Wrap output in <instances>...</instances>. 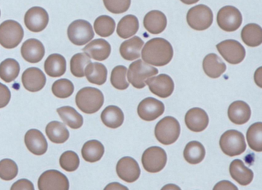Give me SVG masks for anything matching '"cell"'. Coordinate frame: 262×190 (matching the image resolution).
<instances>
[{
  "mask_svg": "<svg viewBox=\"0 0 262 190\" xmlns=\"http://www.w3.org/2000/svg\"><path fill=\"white\" fill-rule=\"evenodd\" d=\"M142 61L152 66L162 67L171 61L172 46L165 38H154L145 43L142 51Z\"/></svg>",
  "mask_w": 262,
  "mask_h": 190,
  "instance_id": "obj_1",
  "label": "cell"
},
{
  "mask_svg": "<svg viewBox=\"0 0 262 190\" xmlns=\"http://www.w3.org/2000/svg\"><path fill=\"white\" fill-rule=\"evenodd\" d=\"M76 104L81 111L93 114L99 111L103 105V93L96 87H83L76 94Z\"/></svg>",
  "mask_w": 262,
  "mask_h": 190,
  "instance_id": "obj_2",
  "label": "cell"
},
{
  "mask_svg": "<svg viewBox=\"0 0 262 190\" xmlns=\"http://www.w3.org/2000/svg\"><path fill=\"white\" fill-rule=\"evenodd\" d=\"M158 73L159 70L156 67L140 59L133 61L127 72L128 81L137 89L144 88L147 85L146 81Z\"/></svg>",
  "mask_w": 262,
  "mask_h": 190,
  "instance_id": "obj_3",
  "label": "cell"
},
{
  "mask_svg": "<svg viewBox=\"0 0 262 190\" xmlns=\"http://www.w3.org/2000/svg\"><path fill=\"white\" fill-rule=\"evenodd\" d=\"M181 127L178 120L173 116H165L156 124L155 136L159 142L164 145H171L179 139Z\"/></svg>",
  "mask_w": 262,
  "mask_h": 190,
  "instance_id": "obj_4",
  "label": "cell"
},
{
  "mask_svg": "<svg viewBox=\"0 0 262 190\" xmlns=\"http://www.w3.org/2000/svg\"><path fill=\"white\" fill-rule=\"evenodd\" d=\"M24 37V29L18 21L10 19L0 24V44L5 49L17 47Z\"/></svg>",
  "mask_w": 262,
  "mask_h": 190,
  "instance_id": "obj_5",
  "label": "cell"
},
{
  "mask_svg": "<svg viewBox=\"0 0 262 190\" xmlns=\"http://www.w3.org/2000/svg\"><path fill=\"white\" fill-rule=\"evenodd\" d=\"M219 145L222 152L228 156L242 154L247 147L243 133L236 130L225 131L221 136Z\"/></svg>",
  "mask_w": 262,
  "mask_h": 190,
  "instance_id": "obj_6",
  "label": "cell"
},
{
  "mask_svg": "<svg viewBox=\"0 0 262 190\" xmlns=\"http://www.w3.org/2000/svg\"><path fill=\"white\" fill-rule=\"evenodd\" d=\"M69 39L75 45L82 46L91 41L95 36L93 26L86 20L73 21L67 29Z\"/></svg>",
  "mask_w": 262,
  "mask_h": 190,
  "instance_id": "obj_7",
  "label": "cell"
},
{
  "mask_svg": "<svg viewBox=\"0 0 262 190\" xmlns=\"http://www.w3.org/2000/svg\"><path fill=\"white\" fill-rule=\"evenodd\" d=\"M213 17L212 11L208 6L197 5L188 10L187 22L194 30H206L212 25Z\"/></svg>",
  "mask_w": 262,
  "mask_h": 190,
  "instance_id": "obj_8",
  "label": "cell"
},
{
  "mask_svg": "<svg viewBox=\"0 0 262 190\" xmlns=\"http://www.w3.org/2000/svg\"><path fill=\"white\" fill-rule=\"evenodd\" d=\"M142 163L148 173H159L166 165V152L159 147H149L142 154Z\"/></svg>",
  "mask_w": 262,
  "mask_h": 190,
  "instance_id": "obj_9",
  "label": "cell"
},
{
  "mask_svg": "<svg viewBox=\"0 0 262 190\" xmlns=\"http://www.w3.org/2000/svg\"><path fill=\"white\" fill-rule=\"evenodd\" d=\"M39 190H69L70 182L66 175L59 170L44 172L38 179Z\"/></svg>",
  "mask_w": 262,
  "mask_h": 190,
  "instance_id": "obj_10",
  "label": "cell"
},
{
  "mask_svg": "<svg viewBox=\"0 0 262 190\" xmlns=\"http://www.w3.org/2000/svg\"><path fill=\"white\" fill-rule=\"evenodd\" d=\"M217 22L222 30L228 32H234L242 26V13L234 6H224L217 12Z\"/></svg>",
  "mask_w": 262,
  "mask_h": 190,
  "instance_id": "obj_11",
  "label": "cell"
},
{
  "mask_svg": "<svg viewBox=\"0 0 262 190\" xmlns=\"http://www.w3.org/2000/svg\"><path fill=\"white\" fill-rule=\"evenodd\" d=\"M216 48L224 59L231 64H240L246 55L245 48L236 40H225L219 43Z\"/></svg>",
  "mask_w": 262,
  "mask_h": 190,
  "instance_id": "obj_12",
  "label": "cell"
},
{
  "mask_svg": "<svg viewBox=\"0 0 262 190\" xmlns=\"http://www.w3.org/2000/svg\"><path fill=\"white\" fill-rule=\"evenodd\" d=\"M50 21L48 12L44 8L34 6L30 8L24 16L26 27L33 32H40L48 26Z\"/></svg>",
  "mask_w": 262,
  "mask_h": 190,
  "instance_id": "obj_13",
  "label": "cell"
},
{
  "mask_svg": "<svg viewBox=\"0 0 262 190\" xmlns=\"http://www.w3.org/2000/svg\"><path fill=\"white\" fill-rule=\"evenodd\" d=\"M138 114L145 121H153L162 116L165 112L163 103L154 98H146L139 103Z\"/></svg>",
  "mask_w": 262,
  "mask_h": 190,
  "instance_id": "obj_14",
  "label": "cell"
},
{
  "mask_svg": "<svg viewBox=\"0 0 262 190\" xmlns=\"http://www.w3.org/2000/svg\"><path fill=\"white\" fill-rule=\"evenodd\" d=\"M146 84L149 87L150 91L159 98H168L174 91V81L169 75L165 74L151 77L146 81Z\"/></svg>",
  "mask_w": 262,
  "mask_h": 190,
  "instance_id": "obj_15",
  "label": "cell"
},
{
  "mask_svg": "<svg viewBox=\"0 0 262 190\" xmlns=\"http://www.w3.org/2000/svg\"><path fill=\"white\" fill-rule=\"evenodd\" d=\"M116 173L122 180L133 183L139 179L140 167L136 159L130 156L121 158L116 165Z\"/></svg>",
  "mask_w": 262,
  "mask_h": 190,
  "instance_id": "obj_16",
  "label": "cell"
},
{
  "mask_svg": "<svg viewBox=\"0 0 262 190\" xmlns=\"http://www.w3.org/2000/svg\"><path fill=\"white\" fill-rule=\"evenodd\" d=\"M22 82L29 91L38 92L45 87L47 78L42 70L38 67H29L23 73Z\"/></svg>",
  "mask_w": 262,
  "mask_h": 190,
  "instance_id": "obj_17",
  "label": "cell"
},
{
  "mask_svg": "<svg viewBox=\"0 0 262 190\" xmlns=\"http://www.w3.org/2000/svg\"><path fill=\"white\" fill-rule=\"evenodd\" d=\"M185 122L188 130L199 133L207 128L209 124V117L203 109L194 107L187 112Z\"/></svg>",
  "mask_w": 262,
  "mask_h": 190,
  "instance_id": "obj_18",
  "label": "cell"
},
{
  "mask_svg": "<svg viewBox=\"0 0 262 190\" xmlns=\"http://www.w3.org/2000/svg\"><path fill=\"white\" fill-rule=\"evenodd\" d=\"M46 50L42 41L36 38H30L23 44L21 55L30 63L36 64L42 61L45 56Z\"/></svg>",
  "mask_w": 262,
  "mask_h": 190,
  "instance_id": "obj_19",
  "label": "cell"
},
{
  "mask_svg": "<svg viewBox=\"0 0 262 190\" xmlns=\"http://www.w3.org/2000/svg\"><path fill=\"white\" fill-rule=\"evenodd\" d=\"M25 144L33 154L41 156L48 150V142L40 130L31 129L26 133Z\"/></svg>",
  "mask_w": 262,
  "mask_h": 190,
  "instance_id": "obj_20",
  "label": "cell"
},
{
  "mask_svg": "<svg viewBox=\"0 0 262 190\" xmlns=\"http://www.w3.org/2000/svg\"><path fill=\"white\" fill-rule=\"evenodd\" d=\"M84 53L90 58L96 61H105L111 54V44L102 38L93 40L90 41L85 48L82 49Z\"/></svg>",
  "mask_w": 262,
  "mask_h": 190,
  "instance_id": "obj_21",
  "label": "cell"
},
{
  "mask_svg": "<svg viewBox=\"0 0 262 190\" xmlns=\"http://www.w3.org/2000/svg\"><path fill=\"white\" fill-rule=\"evenodd\" d=\"M251 115L250 106L245 101H234L228 107V118L233 124L237 125L246 124L251 118Z\"/></svg>",
  "mask_w": 262,
  "mask_h": 190,
  "instance_id": "obj_22",
  "label": "cell"
},
{
  "mask_svg": "<svg viewBox=\"0 0 262 190\" xmlns=\"http://www.w3.org/2000/svg\"><path fill=\"white\" fill-rule=\"evenodd\" d=\"M143 23L144 27L149 33L158 35L166 29L167 18L161 11H150L144 17Z\"/></svg>",
  "mask_w": 262,
  "mask_h": 190,
  "instance_id": "obj_23",
  "label": "cell"
},
{
  "mask_svg": "<svg viewBox=\"0 0 262 190\" xmlns=\"http://www.w3.org/2000/svg\"><path fill=\"white\" fill-rule=\"evenodd\" d=\"M230 175L234 180L242 185H248L252 182L254 173L241 159H234L230 164Z\"/></svg>",
  "mask_w": 262,
  "mask_h": 190,
  "instance_id": "obj_24",
  "label": "cell"
},
{
  "mask_svg": "<svg viewBox=\"0 0 262 190\" xmlns=\"http://www.w3.org/2000/svg\"><path fill=\"white\" fill-rule=\"evenodd\" d=\"M203 70L207 76L211 78H219L226 70V64L216 54L207 55L202 63Z\"/></svg>",
  "mask_w": 262,
  "mask_h": 190,
  "instance_id": "obj_25",
  "label": "cell"
},
{
  "mask_svg": "<svg viewBox=\"0 0 262 190\" xmlns=\"http://www.w3.org/2000/svg\"><path fill=\"white\" fill-rule=\"evenodd\" d=\"M46 73L52 78H59L67 72V60L60 54H52L44 63Z\"/></svg>",
  "mask_w": 262,
  "mask_h": 190,
  "instance_id": "obj_26",
  "label": "cell"
},
{
  "mask_svg": "<svg viewBox=\"0 0 262 190\" xmlns=\"http://www.w3.org/2000/svg\"><path fill=\"white\" fill-rule=\"evenodd\" d=\"M144 46V41L139 37L133 36L130 39L123 41L119 52L121 56L126 61L138 59L141 55V50Z\"/></svg>",
  "mask_w": 262,
  "mask_h": 190,
  "instance_id": "obj_27",
  "label": "cell"
},
{
  "mask_svg": "<svg viewBox=\"0 0 262 190\" xmlns=\"http://www.w3.org/2000/svg\"><path fill=\"white\" fill-rule=\"evenodd\" d=\"M124 119L125 116L123 111L117 106H108L101 113L102 123L108 128H119L123 124Z\"/></svg>",
  "mask_w": 262,
  "mask_h": 190,
  "instance_id": "obj_28",
  "label": "cell"
},
{
  "mask_svg": "<svg viewBox=\"0 0 262 190\" xmlns=\"http://www.w3.org/2000/svg\"><path fill=\"white\" fill-rule=\"evenodd\" d=\"M108 70L103 64L91 62L85 67V76L90 83L102 85L106 82Z\"/></svg>",
  "mask_w": 262,
  "mask_h": 190,
  "instance_id": "obj_29",
  "label": "cell"
},
{
  "mask_svg": "<svg viewBox=\"0 0 262 190\" xmlns=\"http://www.w3.org/2000/svg\"><path fill=\"white\" fill-rule=\"evenodd\" d=\"M46 133L51 142L54 144H63L70 138V132L65 124L59 121H51L46 127Z\"/></svg>",
  "mask_w": 262,
  "mask_h": 190,
  "instance_id": "obj_30",
  "label": "cell"
},
{
  "mask_svg": "<svg viewBox=\"0 0 262 190\" xmlns=\"http://www.w3.org/2000/svg\"><path fill=\"white\" fill-rule=\"evenodd\" d=\"M242 41L249 47H257L262 43V29L259 25L250 23L241 32Z\"/></svg>",
  "mask_w": 262,
  "mask_h": 190,
  "instance_id": "obj_31",
  "label": "cell"
},
{
  "mask_svg": "<svg viewBox=\"0 0 262 190\" xmlns=\"http://www.w3.org/2000/svg\"><path fill=\"white\" fill-rule=\"evenodd\" d=\"M105 153V147L96 139L87 141L82 148V158L86 162H96L100 160Z\"/></svg>",
  "mask_w": 262,
  "mask_h": 190,
  "instance_id": "obj_32",
  "label": "cell"
},
{
  "mask_svg": "<svg viewBox=\"0 0 262 190\" xmlns=\"http://www.w3.org/2000/svg\"><path fill=\"white\" fill-rule=\"evenodd\" d=\"M139 29V22L137 17L136 15H127L119 21L116 32L120 38L126 39L136 35Z\"/></svg>",
  "mask_w": 262,
  "mask_h": 190,
  "instance_id": "obj_33",
  "label": "cell"
},
{
  "mask_svg": "<svg viewBox=\"0 0 262 190\" xmlns=\"http://www.w3.org/2000/svg\"><path fill=\"white\" fill-rule=\"evenodd\" d=\"M56 111L59 113L64 124H67L70 128L76 130L80 128L83 124V117L82 115L73 107L64 106L59 107Z\"/></svg>",
  "mask_w": 262,
  "mask_h": 190,
  "instance_id": "obj_34",
  "label": "cell"
},
{
  "mask_svg": "<svg viewBox=\"0 0 262 190\" xmlns=\"http://www.w3.org/2000/svg\"><path fill=\"white\" fill-rule=\"evenodd\" d=\"M205 147L199 141H191L185 146L184 158L188 163L195 165L200 163L205 157Z\"/></svg>",
  "mask_w": 262,
  "mask_h": 190,
  "instance_id": "obj_35",
  "label": "cell"
},
{
  "mask_svg": "<svg viewBox=\"0 0 262 190\" xmlns=\"http://www.w3.org/2000/svg\"><path fill=\"white\" fill-rule=\"evenodd\" d=\"M20 72L19 62L13 58H7L0 64V78L7 83L15 81Z\"/></svg>",
  "mask_w": 262,
  "mask_h": 190,
  "instance_id": "obj_36",
  "label": "cell"
},
{
  "mask_svg": "<svg viewBox=\"0 0 262 190\" xmlns=\"http://www.w3.org/2000/svg\"><path fill=\"white\" fill-rule=\"evenodd\" d=\"M247 141L251 150L262 151V123L257 122L250 126L247 131Z\"/></svg>",
  "mask_w": 262,
  "mask_h": 190,
  "instance_id": "obj_37",
  "label": "cell"
},
{
  "mask_svg": "<svg viewBox=\"0 0 262 190\" xmlns=\"http://www.w3.org/2000/svg\"><path fill=\"white\" fill-rule=\"evenodd\" d=\"M96 34L101 37H110L116 29V21L108 15H100L94 22Z\"/></svg>",
  "mask_w": 262,
  "mask_h": 190,
  "instance_id": "obj_38",
  "label": "cell"
},
{
  "mask_svg": "<svg viewBox=\"0 0 262 190\" xmlns=\"http://www.w3.org/2000/svg\"><path fill=\"white\" fill-rule=\"evenodd\" d=\"M91 62V58L85 53L76 54L70 61V70L76 78H83L85 67Z\"/></svg>",
  "mask_w": 262,
  "mask_h": 190,
  "instance_id": "obj_39",
  "label": "cell"
},
{
  "mask_svg": "<svg viewBox=\"0 0 262 190\" xmlns=\"http://www.w3.org/2000/svg\"><path fill=\"white\" fill-rule=\"evenodd\" d=\"M127 67L123 65H118L112 70V85L118 90H123L129 87V83L127 81Z\"/></svg>",
  "mask_w": 262,
  "mask_h": 190,
  "instance_id": "obj_40",
  "label": "cell"
},
{
  "mask_svg": "<svg viewBox=\"0 0 262 190\" xmlns=\"http://www.w3.org/2000/svg\"><path fill=\"white\" fill-rule=\"evenodd\" d=\"M52 91L56 98L62 99L68 98L72 96L74 92V85L70 80L62 78L53 83Z\"/></svg>",
  "mask_w": 262,
  "mask_h": 190,
  "instance_id": "obj_41",
  "label": "cell"
},
{
  "mask_svg": "<svg viewBox=\"0 0 262 190\" xmlns=\"http://www.w3.org/2000/svg\"><path fill=\"white\" fill-rule=\"evenodd\" d=\"M59 164L66 171L74 172L79 168L80 160L77 153L72 150H68L61 155Z\"/></svg>",
  "mask_w": 262,
  "mask_h": 190,
  "instance_id": "obj_42",
  "label": "cell"
},
{
  "mask_svg": "<svg viewBox=\"0 0 262 190\" xmlns=\"http://www.w3.org/2000/svg\"><path fill=\"white\" fill-rule=\"evenodd\" d=\"M19 169L17 164L10 159L0 161V178L6 181H10L17 176Z\"/></svg>",
  "mask_w": 262,
  "mask_h": 190,
  "instance_id": "obj_43",
  "label": "cell"
},
{
  "mask_svg": "<svg viewBox=\"0 0 262 190\" xmlns=\"http://www.w3.org/2000/svg\"><path fill=\"white\" fill-rule=\"evenodd\" d=\"M107 10L113 14L124 13L129 9L131 0H103Z\"/></svg>",
  "mask_w": 262,
  "mask_h": 190,
  "instance_id": "obj_44",
  "label": "cell"
},
{
  "mask_svg": "<svg viewBox=\"0 0 262 190\" xmlns=\"http://www.w3.org/2000/svg\"><path fill=\"white\" fill-rule=\"evenodd\" d=\"M11 99V92L5 84L0 82V108L7 107Z\"/></svg>",
  "mask_w": 262,
  "mask_h": 190,
  "instance_id": "obj_45",
  "label": "cell"
},
{
  "mask_svg": "<svg viewBox=\"0 0 262 190\" xmlns=\"http://www.w3.org/2000/svg\"><path fill=\"white\" fill-rule=\"evenodd\" d=\"M10 190H35V188L31 181L27 179H21L13 184Z\"/></svg>",
  "mask_w": 262,
  "mask_h": 190,
  "instance_id": "obj_46",
  "label": "cell"
},
{
  "mask_svg": "<svg viewBox=\"0 0 262 190\" xmlns=\"http://www.w3.org/2000/svg\"><path fill=\"white\" fill-rule=\"evenodd\" d=\"M213 190H238V188L230 181L222 180L216 183Z\"/></svg>",
  "mask_w": 262,
  "mask_h": 190,
  "instance_id": "obj_47",
  "label": "cell"
},
{
  "mask_svg": "<svg viewBox=\"0 0 262 190\" xmlns=\"http://www.w3.org/2000/svg\"><path fill=\"white\" fill-rule=\"evenodd\" d=\"M104 190H129L125 185H122L119 182H115L107 185Z\"/></svg>",
  "mask_w": 262,
  "mask_h": 190,
  "instance_id": "obj_48",
  "label": "cell"
},
{
  "mask_svg": "<svg viewBox=\"0 0 262 190\" xmlns=\"http://www.w3.org/2000/svg\"><path fill=\"white\" fill-rule=\"evenodd\" d=\"M262 67H260L257 69L254 73V81L259 87H262Z\"/></svg>",
  "mask_w": 262,
  "mask_h": 190,
  "instance_id": "obj_49",
  "label": "cell"
},
{
  "mask_svg": "<svg viewBox=\"0 0 262 190\" xmlns=\"http://www.w3.org/2000/svg\"><path fill=\"white\" fill-rule=\"evenodd\" d=\"M161 190H182L179 185H176V184H167V185H164Z\"/></svg>",
  "mask_w": 262,
  "mask_h": 190,
  "instance_id": "obj_50",
  "label": "cell"
},
{
  "mask_svg": "<svg viewBox=\"0 0 262 190\" xmlns=\"http://www.w3.org/2000/svg\"><path fill=\"white\" fill-rule=\"evenodd\" d=\"M180 1L185 5H193L194 3H197L199 0H180Z\"/></svg>",
  "mask_w": 262,
  "mask_h": 190,
  "instance_id": "obj_51",
  "label": "cell"
},
{
  "mask_svg": "<svg viewBox=\"0 0 262 190\" xmlns=\"http://www.w3.org/2000/svg\"><path fill=\"white\" fill-rule=\"evenodd\" d=\"M0 16H1V11H0Z\"/></svg>",
  "mask_w": 262,
  "mask_h": 190,
  "instance_id": "obj_52",
  "label": "cell"
}]
</instances>
